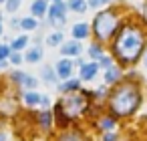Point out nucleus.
I'll list each match as a JSON object with an SVG mask.
<instances>
[{
	"label": "nucleus",
	"instance_id": "f257e3e1",
	"mask_svg": "<svg viewBox=\"0 0 147 141\" xmlns=\"http://www.w3.org/2000/svg\"><path fill=\"white\" fill-rule=\"evenodd\" d=\"M145 43H147L145 28L137 22H125L113 40V55L121 65H133L143 55Z\"/></svg>",
	"mask_w": 147,
	"mask_h": 141
},
{
	"label": "nucleus",
	"instance_id": "f03ea898",
	"mask_svg": "<svg viewBox=\"0 0 147 141\" xmlns=\"http://www.w3.org/2000/svg\"><path fill=\"white\" fill-rule=\"evenodd\" d=\"M141 103V91L135 83H119L109 95V109L115 117H129Z\"/></svg>",
	"mask_w": 147,
	"mask_h": 141
},
{
	"label": "nucleus",
	"instance_id": "7ed1b4c3",
	"mask_svg": "<svg viewBox=\"0 0 147 141\" xmlns=\"http://www.w3.org/2000/svg\"><path fill=\"white\" fill-rule=\"evenodd\" d=\"M89 105H91V99H89V93H87V91L77 89V91L65 93L63 99H61L59 105H57V119H59V123L65 125V123H69V121L79 119L81 115L87 113Z\"/></svg>",
	"mask_w": 147,
	"mask_h": 141
},
{
	"label": "nucleus",
	"instance_id": "20e7f679",
	"mask_svg": "<svg viewBox=\"0 0 147 141\" xmlns=\"http://www.w3.org/2000/svg\"><path fill=\"white\" fill-rule=\"evenodd\" d=\"M119 28V14L113 10H101L93 20V32L99 43H107Z\"/></svg>",
	"mask_w": 147,
	"mask_h": 141
},
{
	"label": "nucleus",
	"instance_id": "39448f33",
	"mask_svg": "<svg viewBox=\"0 0 147 141\" xmlns=\"http://www.w3.org/2000/svg\"><path fill=\"white\" fill-rule=\"evenodd\" d=\"M67 8L69 6H65L61 0L59 2H53V6L49 8V22L53 26H57V28L65 26L67 24Z\"/></svg>",
	"mask_w": 147,
	"mask_h": 141
},
{
	"label": "nucleus",
	"instance_id": "423d86ee",
	"mask_svg": "<svg viewBox=\"0 0 147 141\" xmlns=\"http://www.w3.org/2000/svg\"><path fill=\"white\" fill-rule=\"evenodd\" d=\"M57 77L59 79H69L71 75H73V63L69 61V59H61L59 63H57Z\"/></svg>",
	"mask_w": 147,
	"mask_h": 141
},
{
	"label": "nucleus",
	"instance_id": "0eeeda50",
	"mask_svg": "<svg viewBox=\"0 0 147 141\" xmlns=\"http://www.w3.org/2000/svg\"><path fill=\"white\" fill-rule=\"evenodd\" d=\"M97 71H99V63H89V65H81V81H91V79H95V75H97Z\"/></svg>",
	"mask_w": 147,
	"mask_h": 141
},
{
	"label": "nucleus",
	"instance_id": "6e6552de",
	"mask_svg": "<svg viewBox=\"0 0 147 141\" xmlns=\"http://www.w3.org/2000/svg\"><path fill=\"white\" fill-rule=\"evenodd\" d=\"M63 55L65 57H79L81 55V43L75 38V40H69V43H65L63 45Z\"/></svg>",
	"mask_w": 147,
	"mask_h": 141
},
{
	"label": "nucleus",
	"instance_id": "1a4fd4ad",
	"mask_svg": "<svg viewBox=\"0 0 147 141\" xmlns=\"http://www.w3.org/2000/svg\"><path fill=\"white\" fill-rule=\"evenodd\" d=\"M89 32H91V28L87 22H77L73 26V38H87Z\"/></svg>",
	"mask_w": 147,
	"mask_h": 141
},
{
	"label": "nucleus",
	"instance_id": "9d476101",
	"mask_svg": "<svg viewBox=\"0 0 147 141\" xmlns=\"http://www.w3.org/2000/svg\"><path fill=\"white\" fill-rule=\"evenodd\" d=\"M47 12V0H34V2L30 4V14L32 16H45Z\"/></svg>",
	"mask_w": 147,
	"mask_h": 141
},
{
	"label": "nucleus",
	"instance_id": "9b49d317",
	"mask_svg": "<svg viewBox=\"0 0 147 141\" xmlns=\"http://www.w3.org/2000/svg\"><path fill=\"white\" fill-rule=\"evenodd\" d=\"M57 141H85V137L79 131H63Z\"/></svg>",
	"mask_w": 147,
	"mask_h": 141
},
{
	"label": "nucleus",
	"instance_id": "f8f14e48",
	"mask_svg": "<svg viewBox=\"0 0 147 141\" xmlns=\"http://www.w3.org/2000/svg\"><path fill=\"white\" fill-rule=\"evenodd\" d=\"M119 79H121V71H119L117 67H113V65H111V67L107 69V73H105V83H107V85H111V83H117Z\"/></svg>",
	"mask_w": 147,
	"mask_h": 141
},
{
	"label": "nucleus",
	"instance_id": "ddd939ff",
	"mask_svg": "<svg viewBox=\"0 0 147 141\" xmlns=\"http://www.w3.org/2000/svg\"><path fill=\"white\" fill-rule=\"evenodd\" d=\"M38 101H40V95L34 93V89H28V91L24 93V105H26V107H36Z\"/></svg>",
	"mask_w": 147,
	"mask_h": 141
},
{
	"label": "nucleus",
	"instance_id": "4468645a",
	"mask_svg": "<svg viewBox=\"0 0 147 141\" xmlns=\"http://www.w3.org/2000/svg\"><path fill=\"white\" fill-rule=\"evenodd\" d=\"M73 12H79V14H83L87 8H89V4L85 2V0H69V4H67Z\"/></svg>",
	"mask_w": 147,
	"mask_h": 141
},
{
	"label": "nucleus",
	"instance_id": "2eb2a0df",
	"mask_svg": "<svg viewBox=\"0 0 147 141\" xmlns=\"http://www.w3.org/2000/svg\"><path fill=\"white\" fill-rule=\"evenodd\" d=\"M38 125H40L45 131H49V129H51V125H53V115H51L47 109L38 115Z\"/></svg>",
	"mask_w": 147,
	"mask_h": 141
},
{
	"label": "nucleus",
	"instance_id": "dca6fc26",
	"mask_svg": "<svg viewBox=\"0 0 147 141\" xmlns=\"http://www.w3.org/2000/svg\"><path fill=\"white\" fill-rule=\"evenodd\" d=\"M40 59H42V51H40V47L30 49V51L26 53V57H24V61H26V63H38Z\"/></svg>",
	"mask_w": 147,
	"mask_h": 141
},
{
	"label": "nucleus",
	"instance_id": "f3484780",
	"mask_svg": "<svg viewBox=\"0 0 147 141\" xmlns=\"http://www.w3.org/2000/svg\"><path fill=\"white\" fill-rule=\"evenodd\" d=\"M79 87H81V79H79V81H77V79L67 81V79H65V83L59 87V91H61V93H69V91H77Z\"/></svg>",
	"mask_w": 147,
	"mask_h": 141
},
{
	"label": "nucleus",
	"instance_id": "a211bd4d",
	"mask_svg": "<svg viewBox=\"0 0 147 141\" xmlns=\"http://www.w3.org/2000/svg\"><path fill=\"white\" fill-rule=\"evenodd\" d=\"M36 26H38L36 16H26V18L20 20V28H24V30H34Z\"/></svg>",
	"mask_w": 147,
	"mask_h": 141
},
{
	"label": "nucleus",
	"instance_id": "6ab92c4d",
	"mask_svg": "<svg viewBox=\"0 0 147 141\" xmlns=\"http://www.w3.org/2000/svg\"><path fill=\"white\" fill-rule=\"evenodd\" d=\"M40 75H42V79H45L47 83H57V79H59V77H57V71L51 69V67H45Z\"/></svg>",
	"mask_w": 147,
	"mask_h": 141
},
{
	"label": "nucleus",
	"instance_id": "aec40b11",
	"mask_svg": "<svg viewBox=\"0 0 147 141\" xmlns=\"http://www.w3.org/2000/svg\"><path fill=\"white\" fill-rule=\"evenodd\" d=\"M26 45H28V36H16V38L12 40L10 49H14V51H22Z\"/></svg>",
	"mask_w": 147,
	"mask_h": 141
},
{
	"label": "nucleus",
	"instance_id": "412c9836",
	"mask_svg": "<svg viewBox=\"0 0 147 141\" xmlns=\"http://www.w3.org/2000/svg\"><path fill=\"white\" fill-rule=\"evenodd\" d=\"M89 57H91V59H95V61H99V59L103 57V49H101V45L93 43V45L89 47Z\"/></svg>",
	"mask_w": 147,
	"mask_h": 141
},
{
	"label": "nucleus",
	"instance_id": "4be33fe9",
	"mask_svg": "<svg viewBox=\"0 0 147 141\" xmlns=\"http://www.w3.org/2000/svg\"><path fill=\"white\" fill-rule=\"evenodd\" d=\"M38 85V81L34 79V77H30V75H26L24 73V77H22V81H20V85L18 87H26V89H34Z\"/></svg>",
	"mask_w": 147,
	"mask_h": 141
},
{
	"label": "nucleus",
	"instance_id": "5701e85b",
	"mask_svg": "<svg viewBox=\"0 0 147 141\" xmlns=\"http://www.w3.org/2000/svg\"><path fill=\"white\" fill-rule=\"evenodd\" d=\"M63 32H53L49 38H47V43H49V47H59L61 43H63Z\"/></svg>",
	"mask_w": 147,
	"mask_h": 141
},
{
	"label": "nucleus",
	"instance_id": "b1692460",
	"mask_svg": "<svg viewBox=\"0 0 147 141\" xmlns=\"http://www.w3.org/2000/svg\"><path fill=\"white\" fill-rule=\"evenodd\" d=\"M99 127L109 131V129H113V127H115V119H113V117H103V119L99 121Z\"/></svg>",
	"mask_w": 147,
	"mask_h": 141
},
{
	"label": "nucleus",
	"instance_id": "393cba45",
	"mask_svg": "<svg viewBox=\"0 0 147 141\" xmlns=\"http://www.w3.org/2000/svg\"><path fill=\"white\" fill-rule=\"evenodd\" d=\"M109 2H111V0H89L87 4H89V8H95V10H97V8H103V6H107Z\"/></svg>",
	"mask_w": 147,
	"mask_h": 141
},
{
	"label": "nucleus",
	"instance_id": "a878e982",
	"mask_svg": "<svg viewBox=\"0 0 147 141\" xmlns=\"http://www.w3.org/2000/svg\"><path fill=\"white\" fill-rule=\"evenodd\" d=\"M20 2H22V0H6V10H8V12L18 10V8H20Z\"/></svg>",
	"mask_w": 147,
	"mask_h": 141
},
{
	"label": "nucleus",
	"instance_id": "bb28decb",
	"mask_svg": "<svg viewBox=\"0 0 147 141\" xmlns=\"http://www.w3.org/2000/svg\"><path fill=\"white\" fill-rule=\"evenodd\" d=\"M8 57H10V47L8 45H0V59L6 61Z\"/></svg>",
	"mask_w": 147,
	"mask_h": 141
},
{
	"label": "nucleus",
	"instance_id": "cd10ccee",
	"mask_svg": "<svg viewBox=\"0 0 147 141\" xmlns=\"http://www.w3.org/2000/svg\"><path fill=\"white\" fill-rule=\"evenodd\" d=\"M97 63H99V67H107V69H109V67L113 65V59H111V57H105V55H103V57H101V59H99Z\"/></svg>",
	"mask_w": 147,
	"mask_h": 141
},
{
	"label": "nucleus",
	"instance_id": "c85d7f7f",
	"mask_svg": "<svg viewBox=\"0 0 147 141\" xmlns=\"http://www.w3.org/2000/svg\"><path fill=\"white\" fill-rule=\"evenodd\" d=\"M10 63H12V65H20V63H22V57L18 55V51L10 55Z\"/></svg>",
	"mask_w": 147,
	"mask_h": 141
},
{
	"label": "nucleus",
	"instance_id": "c756f323",
	"mask_svg": "<svg viewBox=\"0 0 147 141\" xmlns=\"http://www.w3.org/2000/svg\"><path fill=\"white\" fill-rule=\"evenodd\" d=\"M38 105H40L42 109H49V107H51V99H49V97L45 95V97H40V101H38Z\"/></svg>",
	"mask_w": 147,
	"mask_h": 141
},
{
	"label": "nucleus",
	"instance_id": "7c9ffc66",
	"mask_svg": "<svg viewBox=\"0 0 147 141\" xmlns=\"http://www.w3.org/2000/svg\"><path fill=\"white\" fill-rule=\"evenodd\" d=\"M103 141H117V135L111 133V131H107V133L103 135Z\"/></svg>",
	"mask_w": 147,
	"mask_h": 141
},
{
	"label": "nucleus",
	"instance_id": "2f4dec72",
	"mask_svg": "<svg viewBox=\"0 0 147 141\" xmlns=\"http://www.w3.org/2000/svg\"><path fill=\"white\" fill-rule=\"evenodd\" d=\"M143 65H145V69H147V53H145V57H143Z\"/></svg>",
	"mask_w": 147,
	"mask_h": 141
},
{
	"label": "nucleus",
	"instance_id": "473e14b6",
	"mask_svg": "<svg viewBox=\"0 0 147 141\" xmlns=\"http://www.w3.org/2000/svg\"><path fill=\"white\" fill-rule=\"evenodd\" d=\"M0 141H6V135H2V133H0Z\"/></svg>",
	"mask_w": 147,
	"mask_h": 141
},
{
	"label": "nucleus",
	"instance_id": "72a5a7b5",
	"mask_svg": "<svg viewBox=\"0 0 147 141\" xmlns=\"http://www.w3.org/2000/svg\"><path fill=\"white\" fill-rule=\"evenodd\" d=\"M143 14H145V20H147V4H145V10H143Z\"/></svg>",
	"mask_w": 147,
	"mask_h": 141
},
{
	"label": "nucleus",
	"instance_id": "f704fd0d",
	"mask_svg": "<svg viewBox=\"0 0 147 141\" xmlns=\"http://www.w3.org/2000/svg\"><path fill=\"white\" fill-rule=\"evenodd\" d=\"M0 34H2V18H0Z\"/></svg>",
	"mask_w": 147,
	"mask_h": 141
},
{
	"label": "nucleus",
	"instance_id": "c9c22d12",
	"mask_svg": "<svg viewBox=\"0 0 147 141\" xmlns=\"http://www.w3.org/2000/svg\"><path fill=\"white\" fill-rule=\"evenodd\" d=\"M47 2H49V0H47ZM51 2H59V0H51Z\"/></svg>",
	"mask_w": 147,
	"mask_h": 141
},
{
	"label": "nucleus",
	"instance_id": "e433bc0d",
	"mask_svg": "<svg viewBox=\"0 0 147 141\" xmlns=\"http://www.w3.org/2000/svg\"><path fill=\"white\" fill-rule=\"evenodd\" d=\"M0 2H6V0H0Z\"/></svg>",
	"mask_w": 147,
	"mask_h": 141
}]
</instances>
